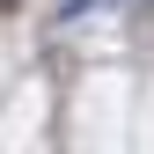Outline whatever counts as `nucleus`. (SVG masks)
I'll return each instance as SVG.
<instances>
[{"label": "nucleus", "instance_id": "f257e3e1", "mask_svg": "<svg viewBox=\"0 0 154 154\" xmlns=\"http://www.w3.org/2000/svg\"><path fill=\"white\" fill-rule=\"evenodd\" d=\"M95 8H110V0H51V15H59V22H81V15H95Z\"/></svg>", "mask_w": 154, "mask_h": 154}]
</instances>
